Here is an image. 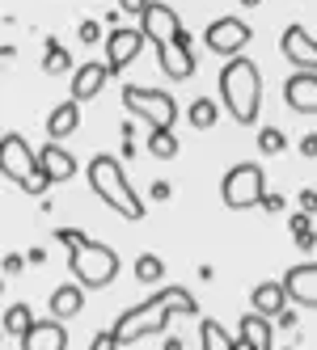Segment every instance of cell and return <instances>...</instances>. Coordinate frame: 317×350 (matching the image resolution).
Masks as SVG:
<instances>
[{
	"mask_svg": "<svg viewBox=\"0 0 317 350\" xmlns=\"http://www.w3.org/2000/svg\"><path fill=\"white\" fill-rule=\"evenodd\" d=\"M220 97H225V110L241 122V127H254L258 110H262V72L254 59L237 55L225 59L220 68Z\"/></svg>",
	"mask_w": 317,
	"mask_h": 350,
	"instance_id": "obj_1",
	"label": "cell"
},
{
	"mask_svg": "<svg viewBox=\"0 0 317 350\" xmlns=\"http://www.w3.org/2000/svg\"><path fill=\"white\" fill-rule=\"evenodd\" d=\"M89 186H93V194L102 198L110 211H118L123 219H144V203H140V194L131 190L118 157H110V152L93 157L89 161Z\"/></svg>",
	"mask_w": 317,
	"mask_h": 350,
	"instance_id": "obj_2",
	"label": "cell"
},
{
	"mask_svg": "<svg viewBox=\"0 0 317 350\" xmlns=\"http://www.w3.org/2000/svg\"><path fill=\"white\" fill-rule=\"evenodd\" d=\"M0 165H5V178H9L13 186H21V194L42 198L47 190L55 186L51 178H47V169L38 165V157L30 152L26 135H17V131H9L5 144H0Z\"/></svg>",
	"mask_w": 317,
	"mask_h": 350,
	"instance_id": "obj_3",
	"label": "cell"
},
{
	"mask_svg": "<svg viewBox=\"0 0 317 350\" xmlns=\"http://www.w3.org/2000/svg\"><path fill=\"white\" fill-rule=\"evenodd\" d=\"M68 270H72V279H77L85 291L110 287V283H114V274H118V254H114L110 245L85 237L77 249H68Z\"/></svg>",
	"mask_w": 317,
	"mask_h": 350,
	"instance_id": "obj_4",
	"label": "cell"
},
{
	"mask_svg": "<svg viewBox=\"0 0 317 350\" xmlns=\"http://www.w3.org/2000/svg\"><path fill=\"white\" fill-rule=\"evenodd\" d=\"M220 198H225V207H233V211L258 207L262 198H266V173H262V165H254V161L233 165L225 173V182H220Z\"/></svg>",
	"mask_w": 317,
	"mask_h": 350,
	"instance_id": "obj_5",
	"label": "cell"
},
{
	"mask_svg": "<svg viewBox=\"0 0 317 350\" xmlns=\"http://www.w3.org/2000/svg\"><path fill=\"white\" fill-rule=\"evenodd\" d=\"M169 317H174V308L161 304V299L153 295V299H144L140 308H131V312H123V317L114 321V338H118V346H127V342H140V338L165 334Z\"/></svg>",
	"mask_w": 317,
	"mask_h": 350,
	"instance_id": "obj_6",
	"label": "cell"
},
{
	"mask_svg": "<svg viewBox=\"0 0 317 350\" xmlns=\"http://www.w3.org/2000/svg\"><path fill=\"white\" fill-rule=\"evenodd\" d=\"M123 106H127L136 118H144L149 127H169V131H174V122H178V102H174L169 93H161V89L127 85V89H123Z\"/></svg>",
	"mask_w": 317,
	"mask_h": 350,
	"instance_id": "obj_7",
	"label": "cell"
},
{
	"mask_svg": "<svg viewBox=\"0 0 317 350\" xmlns=\"http://www.w3.org/2000/svg\"><path fill=\"white\" fill-rule=\"evenodd\" d=\"M250 26L241 17H220V21H212L203 42H207V51L212 55H220V59H237L241 51H246V42H250Z\"/></svg>",
	"mask_w": 317,
	"mask_h": 350,
	"instance_id": "obj_8",
	"label": "cell"
},
{
	"mask_svg": "<svg viewBox=\"0 0 317 350\" xmlns=\"http://www.w3.org/2000/svg\"><path fill=\"white\" fill-rule=\"evenodd\" d=\"M157 64L169 81H190L194 77V51H190V34L182 30L174 42H161L157 46Z\"/></svg>",
	"mask_w": 317,
	"mask_h": 350,
	"instance_id": "obj_9",
	"label": "cell"
},
{
	"mask_svg": "<svg viewBox=\"0 0 317 350\" xmlns=\"http://www.w3.org/2000/svg\"><path fill=\"white\" fill-rule=\"evenodd\" d=\"M140 30H144V38H149L153 46H161V42H174L182 34V21H178V13L169 9V5L153 0V5L140 13Z\"/></svg>",
	"mask_w": 317,
	"mask_h": 350,
	"instance_id": "obj_10",
	"label": "cell"
},
{
	"mask_svg": "<svg viewBox=\"0 0 317 350\" xmlns=\"http://www.w3.org/2000/svg\"><path fill=\"white\" fill-rule=\"evenodd\" d=\"M279 51L296 72H317V38L305 26H288L279 38Z\"/></svg>",
	"mask_w": 317,
	"mask_h": 350,
	"instance_id": "obj_11",
	"label": "cell"
},
{
	"mask_svg": "<svg viewBox=\"0 0 317 350\" xmlns=\"http://www.w3.org/2000/svg\"><path fill=\"white\" fill-rule=\"evenodd\" d=\"M149 42L144 38V30H127V26H118L106 34V64H110V77H118L136 55H140V46Z\"/></svg>",
	"mask_w": 317,
	"mask_h": 350,
	"instance_id": "obj_12",
	"label": "cell"
},
{
	"mask_svg": "<svg viewBox=\"0 0 317 350\" xmlns=\"http://www.w3.org/2000/svg\"><path fill=\"white\" fill-rule=\"evenodd\" d=\"M279 283H283V291H288L292 304L317 308V262H301V266H292Z\"/></svg>",
	"mask_w": 317,
	"mask_h": 350,
	"instance_id": "obj_13",
	"label": "cell"
},
{
	"mask_svg": "<svg viewBox=\"0 0 317 350\" xmlns=\"http://www.w3.org/2000/svg\"><path fill=\"white\" fill-rule=\"evenodd\" d=\"M283 102L296 114H317V72H296L283 81Z\"/></svg>",
	"mask_w": 317,
	"mask_h": 350,
	"instance_id": "obj_14",
	"label": "cell"
},
{
	"mask_svg": "<svg viewBox=\"0 0 317 350\" xmlns=\"http://www.w3.org/2000/svg\"><path fill=\"white\" fill-rule=\"evenodd\" d=\"M21 350H68V329L60 325V317L34 321L30 334L21 338Z\"/></svg>",
	"mask_w": 317,
	"mask_h": 350,
	"instance_id": "obj_15",
	"label": "cell"
},
{
	"mask_svg": "<svg viewBox=\"0 0 317 350\" xmlns=\"http://www.w3.org/2000/svg\"><path fill=\"white\" fill-rule=\"evenodd\" d=\"M106 81H110V64H81L77 72H72V97L77 102H93L97 93L106 89Z\"/></svg>",
	"mask_w": 317,
	"mask_h": 350,
	"instance_id": "obj_16",
	"label": "cell"
},
{
	"mask_svg": "<svg viewBox=\"0 0 317 350\" xmlns=\"http://www.w3.org/2000/svg\"><path fill=\"white\" fill-rule=\"evenodd\" d=\"M38 165L47 169V178H51V182H72V178H77V157H72V152H68V148H64L60 139L42 144Z\"/></svg>",
	"mask_w": 317,
	"mask_h": 350,
	"instance_id": "obj_17",
	"label": "cell"
},
{
	"mask_svg": "<svg viewBox=\"0 0 317 350\" xmlns=\"http://www.w3.org/2000/svg\"><path fill=\"white\" fill-rule=\"evenodd\" d=\"M237 338L250 342L254 350H275V325H271V317H262V312H246L241 325H237Z\"/></svg>",
	"mask_w": 317,
	"mask_h": 350,
	"instance_id": "obj_18",
	"label": "cell"
},
{
	"mask_svg": "<svg viewBox=\"0 0 317 350\" xmlns=\"http://www.w3.org/2000/svg\"><path fill=\"white\" fill-rule=\"evenodd\" d=\"M77 127H81V102H77V97L55 102L51 114H47V135H51V139H68Z\"/></svg>",
	"mask_w": 317,
	"mask_h": 350,
	"instance_id": "obj_19",
	"label": "cell"
},
{
	"mask_svg": "<svg viewBox=\"0 0 317 350\" xmlns=\"http://www.w3.org/2000/svg\"><path fill=\"white\" fill-rule=\"evenodd\" d=\"M250 304H254V312H262V317H279V312L288 308V291H283V283H258V287L250 291Z\"/></svg>",
	"mask_w": 317,
	"mask_h": 350,
	"instance_id": "obj_20",
	"label": "cell"
},
{
	"mask_svg": "<svg viewBox=\"0 0 317 350\" xmlns=\"http://www.w3.org/2000/svg\"><path fill=\"white\" fill-rule=\"evenodd\" d=\"M81 308H85V287H81V283H64V287L51 291V312H55L60 321L77 317Z\"/></svg>",
	"mask_w": 317,
	"mask_h": 350,
	"instance_id": "obj_21",
	"label": "cell"
},
{
	"mask_svg": "<svg viewBox=\"0 0 317 350\" xmlns=\"http://www.w3.org/2000/svg\"><path fill=\"white\" fill-rule=\"evenodd\" d=\"M42 72H47V77H64V72H72L68 46H60L55 38H47V42H42Z\"/></svg>",
	"mask_w": 317,
	"mask_h": 350,
	"instance_id": "obj_22",
	"label": "cell"
},
{
	"mask_svg": "<svg viewBox=\"0 0 317 350\" xmlns=\"http://www.w3.org/2000/svg\"><path fill=\"white\" fill-rule=\"evenodd\" d=\"M149 157H157V161H174L178 157V139H174V131L169 127H149Z\"/></svg>",
	"mask_w": 317,
	"mask_h": 350,
	"instance_id": "obj_23",
	"label": "cell"
},
{
	"mask_svg": "<svg viewBox=\"0 0 317 350\" xmlns=\"http://www.w3.org/2000/svg\"><path fill=\"white\" fill-rule=\"evenodd\" d=\"M157 299H161V304H169L174 312H182V317H199V299H194L190 291H182V287H174V283L161 287Z\"/></svg>",
	"mask_w": 317,
	"mask_h": 350,
	"instance_id": "obj_24",
	"label": "cell"
},
{
	"mask_svg": "<svg viewBox=\"0 0 317 350\" xmlns=\"http://www.w3.org/2000/svg\"><path fill=\"white\" fill-rule=\"evenodd\" d=\"M199 346H203V350H233L237 338L225 329L220 321H203V325H199Z\"/></svg>",
	"mask_w": 317,
	"mask_h": 350,
	"instance_id": "obj_25",
	"label": "cell"
},
{
	"mask_svg": "<svg viewBox=\"0 0 317 350\" xmlns=\"http://www.w3.org/2000/svg\"><path fill=\"white\" fill-rule=\"evenodd\" d=\"M186 118H190V127H194V131H207V127H216V118H220V110H216V102H212V97H194V102H190V110H186Z\"/></svg>",
	"mask_w": 317,
	"mask_h": 350,
	"instance_id": "obj_26",
	"label": "cell"
},
{
	"mask_svg": "<svg viewBox=\"0 0 317 350\" xmlns=\"http://www.w3.org/2000/svg\"><path fill=\"white\" fill-rule=\"evenodd\" d=\"M30 325H34L30 304H9V308H5V334H9V338H26Z\"/></svg>",
	"mask_w": 317,
	"mask_h": 350,
	"instance_id": "obj_27",
	"label": "cell"
},
{
	"mask_svg": "<svg viewBox=\"0 0 317 350\" xmlns=\"http://www.w3.org/2000/svg\"><path fill=\"white\" fill-rule=\"evenodd\" d=\"M136 279H140L144 287H153L157 279H165V262H161L157 254H140V258H136Z\"/></svg>",
	"mask_w": 317,
	"mask_h": 350,
	"instance_id": "obj_28",
	"label": "cell"
},
{
	"mask_svg": "<svg viewBox=\"0 0 317 350\" xmlns=\"http://www.w3.org/2000/svg\"><path fill=\"white\" fill-rule=\"evenodd\" d=\"M283 148H288V139H283L279 127H262V131H258V152H262V157H279Z\"/></svg>",
	"mask_w": 317,
	"mask_h": 350,
	"instance_id": "obj_29",
	"label": "cell"
},
{
	"mask_svg": "<svg viewBox=\"0 0 317 350\" xmlns=\"http://www.w3.org/2000/svg\"><path fill=\"white\" fill-rule=\"evenodd\" d=\"M77 34H81V42H85V46H93L97 38H102V26H97V21L89 17V21H81V26H77Z\"/></svg>",
	"mask_w": 317,
	"mask_h": 350,
	"instance_id": "obj_30",
	"label": "cell"
},
{
	"mask_svg": "<svg viewBox=\"0 0 317 350\" xmlns=\"http://www.w3.org/2000/svg\"><path fill=\"white\" fill-rule=\"evenodd\" d=\"M89 350H118V338H114V329H102V334L93 338V346H89Z\"/></svg>",
	"mask_w": 317,
	"mask_h": 350,
	"instance_id": "obj_31",
	"label": "cell"
},
{
	"mask_svg": "<svg viewBox=\"0 0 317 350\" xmlns=\"http://www.w3.org/2000/svg\"><path fill=\"white\" fill-rule=\"evenodd\" d=\"M55 241H60V245H68V249H77V245L85 241V232H77V228H60V232H55Z\"/></svg>",
	"mask_w": 317,
	"mask_h": 350,
	"instance_id": "obj_32",
	"label": "cell"
},
{
	"mask_svg": "<svg viewBox=\"0 0 317 350\" xmlns=\"http://www.w3.org/2000/svg\"><path fill=\"white\" fill-rule=\"evenodd\" d=\"M169 194H174V186H169V182H153V186H149V198H153V203H165Z\"/></svg>",
	"mask_w": 317,
	"mask_h": 350,
	"instance_id": "obj_33",
	"label": "cell"
},
{
	"mask_svg": "<svg viewBox=\"0 0 317 350\" xmlns=\"http://www.w3.org/2000/svg\"><path fill=\"white\" fill-rule=\"evenodd\" d=\"M258 207H262L266 215H275V211H283V198H279V194H271V190H266V198H262Z\"/></svg>",
	"mask_w": 317,
	"mask_h": 350,
	"instance_id": "obj_34",
	"label": "cell"
},
{
	"mask_svg": "<svg viewBox=\"0 0 317 350\" xmlns=\"http://www.w3.org/2000/svg\"><path fill=\"white\" fill-rule=\"evenodd\" d=\"M309 219H313L309 211H296V215H292V219H288V228H292V237H296V232H305V228H309Z\"/></svg>",
	"mask_w": 317,
	"mask_h": 350,
	"instance_id": "obj_35",
	"label": "cell"
},
{
	"mask_svg": "<svg viewBox=\"0 0 317 350\" xmlns=\"http://www.w3.org/2000/svg\"><path fill=\"white\" fill-rule=\"evenodd\" d=\"M292 241H296V249H305V254H309V249L317 245V232H313V228H305V232H296Z\"/></svg>",
	"mask_w": 317,
	"mask_h": 350,
	"instance_id": "obj_36",
	"label": "cell"
},
{
	"mask_svg": "<svg viewBox=\"0 0 317 350\" xmlns=\"http://www.w3.org/2000/svg\"><path fill=\"white\" fill-rule=\"evenodd\" d=\"M149 5H153V0H118V9H123V13H136V17L149 9Z\"/></svg>",
	"mask_w": 317,
	"mask_h": 350,
	"instance_id": "obj_37",
	"label": "cell"
},
{
	"mask_svg": "<svg viewBox=\"0 0 317 350\" xmlns=\"http://www.w3.org/2000/svg\"><path fill=\"white\" fill-rule=\"evenodd\" d=\"M21 266H26V262H21L17 254H9V258H5V279H17V274H21Z\"/></svg>",
	"mask_w": 317,
	"mask_h": 350,
	"instance_id": "obj_38",
	"label": "cell"
},
{
	"mask_svg": "<svg viewBox=\"0 0 317 350\" xmlns=\"http://www.w3.org/2000/svg\"><path fill=\"white\" fill-rule=\"evenodd\" d=\"M301 211L317 215V190H301Z\"/></svg>",
	"mask_w": 317,
	"mask_h": 350,
	"instance_id": "obj_39",
	"label": "cell"
},
{
	"mask_svg": "<svg viewBox=\"0 0 317 350\" xmlns=\"http://www.w3.org/2000/svg\"><path fill=\"white\" fill-rule=\"evenodd\" d=\"M301 157H309V161L317 157V131H309V135L301 139Z\"/></svg>",
	"mask_w": 317,
	"mask_h": 350,
	"instance_id": "obj_40",
	"label": "cell"
},
{
	"mask_svg": "<svg viewBox=\"0 0 317 350\" xmlns=\"http://www.w3.org/2000/svg\"><path fill=\"white\" fill-rule=\"evenodd\" d=\"M275 325H283V329H296V312H292V308H283V312L275 317Z\"/></svg>",
	"mask_w": 317,
	"mask_h": 350,
	"instance_id": "obj_41",
	"label": "cell"
},
{
	"mask_svg": "<svg viewBox=\"0 0 317 350\" xmlns=\"http://www.w3.org/2000/svg\"><path fill=\"white\" fill-rule=\"evenodd\" d=\"M165 350H182V342L178 338H165Z\"/></svg>",
	"mask_w": 317,
	"mask_h": 350,
	"instance_id": "obj_42",
	"label": "cell"
},
{
	"mask_svg": "<svg viewBox=\"0 0 317 350\" xmlns=\"http://www.w3.org/2000/svg\"><path fill=\"white\" fill-rule=\"evenodd\" d=\"M233 350H254V346H250V342H241V338H237V346H233Z\"/></svg>",
	"mask_w": 317,
	"mask_h": 350,
	"instance_id": "obj_43",
	"label": "cell"
},
{
	"mask_svg": "<svg viewBox=\"0 0 317 350\" xmlns=\"http://www.w3.org/2000/svg\"><path fill=\"white\" fill-rule=\"evenodd\" d=\"M241 5H246V9H258V5H262V0H241Z\"/></svg>",
	"mask_w": 317,
	"mask_h": 350,
	"instance_id": "obj_44",
	"label": "cell"
},
{
	"mask_svg": "<svg viewBox=\"0 0 317 350\" xmlns=\"http://www.w3.org/2000/svg\"><path fill=\"white\" fill-rule=\"evenodd\" d=\"M279 350H292V346H279Z\"/></svg>",
	"mask_w": 317,
	"mask_h": 350,
	"instance_id": "obj_45",
	"label": "cell"
}]
</instances>
